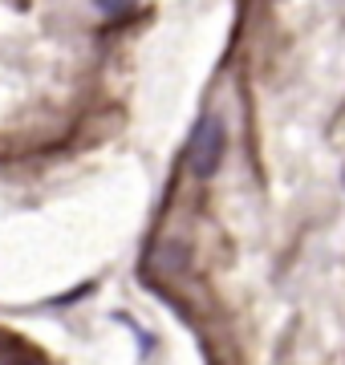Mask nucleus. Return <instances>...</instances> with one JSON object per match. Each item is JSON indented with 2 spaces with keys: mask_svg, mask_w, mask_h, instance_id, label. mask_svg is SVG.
I'll return each mask as SVG.
<instances>
[{
  "mask_svg": "<svg viewBox=\"0 0 345 365\" xmlns=\"http://www.w3.org/2000/svg\"><path fill=\"white\" fill-rule=\"evenodd\" d=\"M220 158H224V126H220L215 114H203L195 134H191V146H187V163L203 179V175H212L220 167Z\"/></svg>",
  "mask_w": 345,
  "mask_h": 365,
  "instance_id": "obj_1",
  "label": "nucleus"
},
{
  "mask_svg": "<svg viewBox=\"0 0 345 365\" xmlns=\"http://www.w3.org/2000/svg\"><path fill=\"white\" fill-rule=\"evenodd\" d=\"M183 260H187V248L179 244V240L159 244V248H155V256H150V264H155V268H167V272H179V268H183Z\"/></svg>",
  "mask_w": 345,
  "mask_h": 365,
  "instance_id": "obj_2",
  "label": "nucleus"
},
{
  "mask_svg": "<svg viewBox=\"0 0 345 365\" xmlns=\"http://www.w3.org/2000/svg\"><path fill=\"white\" fill-rule=\"evenodd\" d=\"M134 0H98V9L102 13H122V9H130Z\"/></svg>",
  "mask_w": 345,
  "mask_h": 365,
  "instance_id": "obj_3",
  "label": "nucleus"
}]
</instances>
